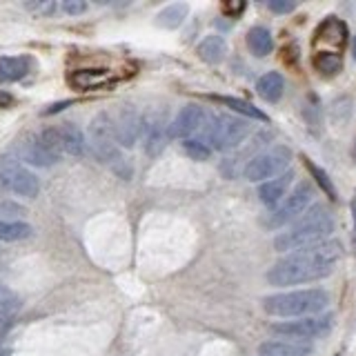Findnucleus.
<instances>
[{"label": "nucleus", "mask_w": 356, "mask_h": 356, "mask_svg": "<svg viewBox=\"0 0 356 356\" xmlns=\"http://www.w3.org/2000/svg\"><path fill=\"white\" fill-rule=\"evenodd\" d=\"M343 256V245L337 238H327L323 243L309 245V248L296 250L278 259L267 270V283L274 287L305 285L330 276Z\"/></svg>", "instance_id": "f257e3e1"}, {"label": "nucleus", "mask_w": 356, "mask_h": 356, "mask_svg": "<svg viewBox=\"0 0 356 356\" xmlns=\"http://www.w3.org/2000/svg\"><path fill=\"white\" fill-rule=\"evenodd\" d=\"M334 232V214L325 205H312L294 225H289L285 232H281L274 238L276 252H296L327 241V236Z\"/></svg>", "instance_id": "f03ea898"}, {"label": "nucleus", "mask_w": 356, "mask_h": 356, "mask_svg": "<svg viewBox=\"0 0 356 356\" xmlns=\"http://www.w3.org/2000/svg\"><path fill=\"white\" fill-rule=\"evenodd\" d=\"M265 314L278 318H305L318 316L330 305V294L325 289L307 287V289H289L281 294H270L261 300Z\"/></svg>", "instance_id": "7ed1b4c3"}, {"label": "nucleus", "mask_w": 356, "mask_h": 356, "mask_svg": "<svg viewBox=\"0 0 356 356\" xmlns=\"http://www.w3.org/2000/svg\"><path fill=\"white\" fill-rule=\"evenodd\" d=\"M89 147H92L94 156L100 161L109 165L120 178L131 176V170L127 167V163L122 161L120 156V145L116 140V131H114V120L109 118V114L100 111V114L94 116V120L89 122Z\"/></svg>", "instance_id": "20e7f679"}, {"label": "nucleus", "mask_w": 356, "mask_h": 356, "mask_svg": "<svg viewBox=\"0 0 356 356\" xmlns=\"http://www.w3.org/2000/svg\"><path fill=\"white\" fill-rule=\"evenodd\" d=\"M252 122L248 118L229 116V114H218L211 118V125H207V136L205 143L211 147V152H229L236 149L238 145L250 136Z\"/></svg>", "instance_id": "39448f33"}, {"label": "nucleus", "mask_w": 356, "mask_h": 356, "mask_svg": "<svg viewBox=\"0 0 356 356\" xmlns=\"http://www.w3.org/2000/svg\"><path fill=\"white\" fill-rule=\"evenodd\" d=\"M292 163V149L285 145H274V147L256 154L254 159L243 167V176L250 183H267L272 178L287 172Z\"/></svg>", "instance_id": "423d86ee"}, {"label": "nucleus", "mask_w": 356, "mask_h": 356, "mask_svg": "<svg viewBox=\"0 0 356 356\" xmlns=\"http://www.w3.org/2000/svg\"><path fill=\"white\" fill-rule=\"evenodd\" d=\"M312 200H314V185L309 181H300L292 192H289V196L283 203L274 207L270 214L263 218V225L267 229H278V227L289 225V220L298 218L312 207Z\"/></svg>", "instance_id": "0eeeda50"}, {"label": "nucleus", "mask_w": 356, "mask_h": 356, "mask_svg": "<svg viewBox=\"0 0 356 356\" xmlns=\"http://www.w3.org/2000/svg\"><path fill=\"white\" fill-rule=\"evenodd\" d=\"M0 187L22 198H36L40 192L38 178L9 154L0 156Z\"/></svg>", "instance_id": "6e6552de"}, {"label": "nucleus", "mask_w": 356, "mask_h": 356, "mask_svg": "<svg viewBox=\"0 0 356 356\" xmlns=\"http://www.w3.org/2000/svg\"><path fill=\"white\" fill-rule=\"evenodd\" d=\"M332 330V316H305V318H289L274 323L272 332L278 337L289 339V341H298L305 343L312 339H318L323 334H327Z\"/></svg>", "instance_id": "1a4fd4ad"}, {"label": "nucleus", "mask_w": 356, "mask_h": 356, "mask_svg": "<svg viewBox=\"0 0 356 356\" xmlns=\"http://www.w3.org/2000/svg\"><path fill=\"white\" fill-rule=\"evenodd\" d=\"M145 120L131 105H125L118 111V118L114 120V131H116V140L120 147H134L138 143L140 134H143Z\"/></svg>", "instance_id": "9d476101"}, {"label": "nucleus", "mask_w": 356, "mask_h": 356, "mask_svg": "<svg viewBox=\"0 0 356 356\" xmlns=\"http://www.w3.org/2000/svg\"><path fill=\"white\" fill-rule=\"evenodd\" d=\"M205 109L200 105H185L170 125V138L187 140L205 125Z\"/></svg>", "instance_id": "9b49d317"}, {"label": "nucleus", "mask_w": 356, "mask_h": 356, "mask_svg": "<svg viewBox=\"0 0 356 356\" xmlns=\"http://www.w3.org/2000/svg\"><path fill=\"white\" fill-rule=\"evenodd\" d=\"M348 42V27L345 22L330 16L325 22H321L316 33H314V44L316 47H325L323 51H332V54H341V49Z\"/></svg>", "instance_id": "f8f14e48"}, {"label": "nucleus", "mask_w": 356, "mask_h": 356, "mask_svg": "<svg viewBox=\"0 0 356 356\" xmlns=\"http://www.w3.org/2000/svg\"><path fill=\"white\" fill-rule=\"evenodd\" d=\"M294 178H296V174L289 170V172H285L281 176L272 178V181L261 183V187H259V200L265 207H278V205H281V200L287 198V192H289V187H292Z\"/></svg>", "instance_id": "ddd939ff"}, {"label": "nucleus", "mask_w": 356, "mask_h": 356, "mask_svg": "<svg viewBox=\"0 0 356 356\" xmlns=\"http://www.w3.org/2000/svg\"><path fill=\"white\" fill-rule=\"evenodd\" d=\"M143 129H145V154L156 159L165 149V143L170 138V129H165V122L161 118L145 120Z\"/></svg>", "instance_id": "4468645a"}, {"label": "nucleus", "mask_w": 356, "mask_h": 356, "mask_svg": "<svg viewBox=\"0 0 356 356\" xmlns=\"http://www.w3.org/2000/svg\"><path fill=\"white\" fill-rule=\"evenodd\" d=\"M261 356H309L312 348L298 341H265L259 348Z\"/></svg>", "instance_id": "2eb2a0df"}, {"label": "nucleus", "mask_w": 356, "mask_h": 356, "mask_svg": "<svg viewBox=\"0 0 356 356\" xmlns=\"http://www.w3.org/2000/svg\"><path fill=\"white\" fill-rule=\"evenodd\" d=\"M18 156L22 161H25L27 165H33V167H51L56 161L51 159V156L42 149V145L38 143L36 136L31 138H25L18 143Z\"/></svg>", "instance_id": "dca6fc26"}, {"label": "nucleus", "mask_w": 356, "mask_h": 356, "mask_svg": "<svg viewBox=\"0 0 356 356\" xmlns=\"http://www.w3.org/2000/svg\"><path fill=\"white\" fill-rule=\"evenodd\" d=\"M285 92V78L278 72H267L256 83V94H259L265 103H278Z\"/></svg>", "instance_id": "f3484780"}, {"label": "nucleus", "mask_w": 356, "mask_h": 356, "mask_svg": "<svg viewBox=\"0 0 356 356\" xmlns=\"http://www.w3.org/2000/svg\"><path fill=\"white\" fill-rule=\"evenodd\" d=\"M200 60H205L209 65H218L225 60V54H227V42L222 36H218V33H209V36H205L203 40L198 42L196 47Z\"/></svg>", "instance_id": "a211bd4d"}, {"label": "nucleus", "mask_w": 356, "mask_h": 356, "mask_svg": "<svg viewBox=\"0 0 356 356\" xmlns=\"http://www.w3.org/2000/svg\"><path fill=\"white\" fill-rule=\"evenodd\" d=\"M111 81V76L107 70H81L70 76V83L81 89V92H87V89H98L105 87Z\"/></svg>", "instance_id": "6ab92c4d"}, {"label": "nucleus", "mask_w": 356, "mask_h": 356, "mask_svg": "<svg viewBox=\"0 0 356 356\" xmlns=\"http://www.w3.org/2000/svg\"><path fill=\"white\" fill-rule=\"evenodd\" d=\"M60 140H63V149L70 156H83L87 149V140L83 136V131L74 122H65L60 127Z\"/></svg>", "instance_id": "aec40b11"}, {"label": "nucleus", "mask_w": 356, "mask_h": 356, "mask_svg": "<svg viewBox=\"0 0 356 356\" xmlns=\"http://www.w3.org/2000/svg\"><path fill=\"white\" fill-rule=\"evenodd\" d=\"M248 47L254 56H259V58H265V56H270L272 49H274V38H272V31L265 29V27H252L248 31Z\"/></svg>", "instance_id": "412c9836"}, {"label": "nucleus", "mask_w": 356, "mask_h": 356, "mask_svg": "<svg viewBox=\"0 0 356 356\" xmlns=\"http://www.w3.org/2000/svg\"><path fill=\"white\" fill-rule=\"evenodd\" d=\"M29 63L22 56H3L0 58V83H16L27 74Z\"/></svg>", "instance_id": "4be33fe9"}, {"label": "nucleus", "mask_w": 356, "mask_h": 356, "mask_svg": "<svg viewBox=\"0 0 356 356\" xmlns=\"http://www.w3.org/2000/svg\"><path fill=\"white\" fill-rule=\"evenodd\" d=\"M214 100H218L220 105L229 107L232 111H236V114L245 116L248 120H261V122H267V114H263L261 109H256L252 103H248V100L243 98H234V96H211Z\"/></svg>", "instance_id": "5701e85b"}, {"label": "nucleus", "mask_w": 356, "mask_h": 356, "mask_svg": "<svg viewBox=\"0 0 356 356\" xmlns=\"http://www.w3.org/2000/svg\"><path fill=\"white\" fill-rule=\"evenodd\" d=\"M187 11L189 7L185 3H174V5H167L165 9L159 11L156 16V25L165 27V29H178L185 22L187 18Z\"/></svg>", "instance_id": "b1692460"}, {"label": "nucleus", "mask_w": 356, "mask_h": 356, "mask_svg": "<svg viewBox=\"0 0 356 356\" xmlns=\"http://www.w3.org/2000/svg\"><path fill=\"white\" fill-rule=\"evenodd\" d=\"M31 225L22 220H0V243H18L31 238Z\"/></svg>", "instance_id": "393cba45"}, {"label": "nucleus", "mask_w": 356, "mask_h": 356, "mask_svg": "<svg viewBox=\"0 0 356 356\" xmlns=\"http://www.w3.org/2000/svg\"><path fill=\"white\" fill-rule=\"evenodd\" d=\"M36 138L38 143L42 145V149L47 152L51 159L58 163L60 161V156H63V140H60V129H54V127H47V129H42L40 134H36Z\"/></svg>", "instance_id": "a878e982"}, {"label": "nucleus", "mask_w": 356, "mask_h": 356, "mask_svg": "<svg viewBox=\"0 0 356 356\" xmlns=\"http://www.w3.org/2000/svg\"><path fill=\"white\" fill-rule=\"evenodd\" d=\"M314 67L323 76H337L343 70V56L332 54V51H316Z\"/></svg>", "instance_id": "bb28decb"}, {"label": "nucleus", "mask_w": 356, "mask_h": 356, "mask_svg": "<svg viewBox=\"0 0 356 356\" xmlns=\"http://www.w3.org/2000/svg\"><path fill=\"white\" fill-rule=\"evenodd\" d=\"M183 152L189 156L192 161H198V163H205L211 159V147L205 143V140H198V138H187L181 143Z\"/></svg>", "instance_id": "cd10ccee"}, {"label": "nucleus", "mask_w": 356, "mask_h": 356, "mask_svg": "<svg viewBox=\"0 0 356 356\" xmlns=\"http://www.w3.org/2000/svg\"><path fill=\"white\" fill-rule=\"evenodd\" d=\"M305 167L312 172V178L321 185V189L325 192L332 200H337V189H334V185H332V178L327 176V172H323L321 167L316 165V163H312L309 159H305Z\"/></svg>", "instance_id": "c85d7f7f"}, {"label": "nucleus", "mask_w": 356, "mask_h": 356, "mask_svg": "<svg viewBox=\"0 0 356 356\" xmlns=\"http://www.w3.org/2000/svg\"><path fill=\"white\" fill-rule=\"evenodd\" d=\"M27 214V207L20 205L18 200L14 198H7L0 194V220H7V218H18V216H25Z\"/></svg>", "instance_id": "c756f323"}, {"label": "nucleus", "mask_w": 356, "mask_h": 356, "mask_svg": "<svg viewBox=\"0 0 356 356\" xmlns=\"http://www.w3.org/2000/svg\"><path fill=\"white\" fill-rule=\"evenodd\" d=\"M25 7L31 11V14L42 16V18L56 14V9H58V5H56L54 0H36V3H25Z\"/></svg>", "instance_id": "7c9ffc66"}, {"label": "nucleus", "mask_w": 356, "mask_h": 356, "mask_svg": "<svg viewBox=\"0 0 356 356\" xmlns=\"http://www.w3.org/2000/svg\"><path fill=\"white\" fill-rule=\"evenodd\" d=\"M18 305H20V300L14 294H11L7 287L0 285V309L7 312V314H11V312H14Z\"/></svg>", "instance_id": "2f4dec72"}, {"label": "nucleus", "mask_w": 356, "mask_h": 356, "mask_svg": "<svg viewBox=\"0 0 356 356\" xmlns=\"http://www.w3.org/2000/svg\"><path fill=\"white\" fill-rule=\"evenodd\" d=\"M63 11L70 16H78V14H85L87 11V3L85 0H65L63 3Z\"/></svg>", "instance_id": "473e14b6"}, {"label": "nucleus", "mask_w": 356, "mask_h": 356, "mask_svg": "<svg viewBox=\"0 0 356 356\" xmlns=\"http://www.w3.org/2000/svg\"><path fill=\"white\" fill-rule=\"evenodd\" d=\"M270 7L272 11H276V14H289V11L296 9V3L294 0H270Z\"/></svg>", "instance_id": "72a5a7b5"}, {"label": "nucleus", "mask_w": 356, "mask_h": 356, "mask_svg": "<svg viewBox=\"0 0 356 356\" xmlns=\"http://www.w3.org/2000/svg\"><path fill=\"white\" fill-rule=\"evenodd\" d=\"M67 105H70V100H65V103H56V105H51L49 109H44V114H56V111L65 109Z\"/></svg>", "instance_id": "f704fd0d"}, {"label": "nucleus", "mask_w": 356, "mask_h": 356, "mask_svg": "<svg viewBox=\"0 0 356 356\" xmlns=\"http://www.w3.org/2000/svg\"><path fill=\"white\" fill-rule=\"evenodd\" d=\"M350 209H352V220H354V229H356V192H354V196H352Z\"/></svg>", "instance_id": "c9c22d12"}, {"label": "nucleus", "mask_w": 356, "mask_h": 356, "mask_svg": "<svg viewBox=\"0 0 356 356\" xmlns=\"http://www.w3.org/2000/svg\"><path fill=\"white\" fill-rule=\"evenodd\" d=\"M7 316H9V314H7V312H3V309H0V327H3V325H5V321H7Z\"/></svg>", "instance_id": "e433bc0d"}, {"label": "nucleus", "mask_w": 356, "mask_h": 356, "mask_svg": "<svg viewBox=\"0 0 356 356\" xmlns=\"http://www.w3.org/2000/svg\"><path fill=\"white\" fill-rule=\"evenodd\" d=\"M3 103H9V96H5V94L0 96V105H3Z\"/></svg>", "instance_id": "4c0bfd02"}, {"label": "nucleus", "mask_w": 356, "mask_h": 356, "mask_svg": "<svg viewBox=\"0 0 356 356\" xmlns=\"http://www.w3.org/2000/svg\"><path fill=\"white\" fill-rule=\"evenodd\" d=\"M352 54H354V60H356V38H354V42H352Z\"/></svg>", "instance_id": "58836bf2"}, {"label": "nucleus", "mask_w": 356, "mask_h": 356, "mask_svg": "<svg viewBox=\"0 0 356 356\" xmlns=\"http://www.w3.org/2000/svg\"><path fill=\"white\" fill-rule=\"evenodd\" d=\"M0 356H7V350H3V348H0Z\"/></svg>", "instance_id": "ea45409f"}]
</instances>
